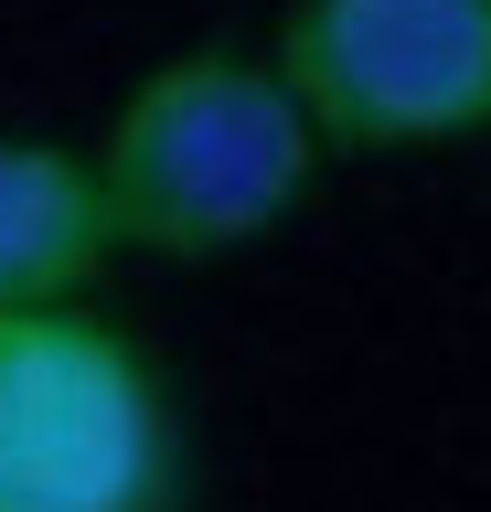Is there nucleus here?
<instances>
[{
    "label": "nucleus",
    "instance_id": "nucleus-3",
    "mask_svg": "<svg viewBox=\"0 0 491 512\" xmlns=\"http://www.w3.org/2000/svg\"><path fill=\"white\" fill-rule=\"evenodd\" d=\"M278 86L321 150H449L491 139V0H289Z\"/></svg>",
    "mask_w": 491,
    "mask_h": 512
},
{
    "label": "nucleus",
    "instance_id": "nucleus-2",
    "mask_svg": "<svg viewBox=\"0 0 491 512\" xmlns=\"http://www.w3.org/2000/svg\"><path fill=\"white\" fill-rule=\"evenodd\" d=\"M182 416L86 299L0 310V512H182Z\"/></svg>",
    "mask_w": 491,
    "mask_h": 512
},
{
    "label": "nucleus",
    "instance_id": "nucleus-1",
    "mask_svg": "<svg viewBox=\"0 0 491 512\" xmlns=\"http://www.w3.org/2000/svg\"><path fill=\"white\" fill-rule=\"evenodd\" d=\"M321 160L331 150L299 118V96L278 86V64L235 54V43H193L118 96L86 171L107 203V246L214 267V256L267 246L310 203Z\"/></svg>",
    "mask_w": 491,
    "mask_h": 512
},
{
    "label": "nucleus",
    "instance_id": "nucleus-4",
    "mask_svg": "<svg viewBox=\"0 0 491 512\" xmlns=\"http://www.w3.org/2000/svg\"><path fill=\"white\" fill-rule=\"evenodd\" d=\"M107 203L86 150L65 139H11L0 128V310H43V299H86L107 267Z\"/></svg>",
    "mask_w": 491,
    "mask_h": 512
}]
</instances>
